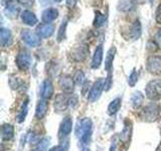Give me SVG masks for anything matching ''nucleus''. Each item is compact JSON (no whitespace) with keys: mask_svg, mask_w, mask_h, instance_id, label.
Masks as SVG:
<instances>
[{"mask_svg":"<svg viewBox=\"0 0 161 151\" xmlns=\"http://www.w3.org/2000/svg\"><path fill=\"white\" fill-rule=\"evenodd\" d=\"M28 113V100H26L25 102H23L21 108H20V111L18 112L17 116H16V120L18 123H22L24 122L25 118H26Z\"/></svg>","mask_w":161,"mask_h":151,"instance_id":"obj_27","label":"nucleus"},{"mask_svg":"<svg viewBox=\"0 0 161 151\" xmlns=\"http://www.w3.org/2000/svg\"><path fill=\"white\" fill-rule=\"evenodd\" d=\"M54 32V26L52 23H42L36 27V33L42 38H48Z\"/></svg>","mask_w":161,"mask_h":151,"instance_id":"obj_12","label":"nucleus"},{"mask_svg":"<svg viewBox=\"0 0 161 151\" xmlns=\"http://www.w3.org/2000/svg\"><path fill=\"white\" fill-rule=\"evenodd\" d=\"M58 85L60 89H62L64 93H73V91L75 89V81L74 78H72L69 75H64L60 77L58 81Z\"/></svg>","mask_w":161,"mask_h":151,"instance_id":"obj_9","label":"nucleus"},{"mask_svg":"<svg viewBox=\"0 0 161 151\" xmlns=\"http://www.w3.org/2000/svg\"><path fill=\"white\" fill-rule=\"evenodd\" d=\"M18 2H19L20 4L24 5V6L30 7V6H32V5H33L34 0H18Z\"/></svg>","mask_w":161,"mask_h":151,"instance_id":"obj_40","label":"nucleus"},{"mask_svg":"<svg viewBox=\"0 0 161 151\" xmlns=\"http://www.w3.org/2000/svg\"><path fill=\"white\" fill-rule=\"evenodd\" d=\"M53 1H54V2H62L63 0H53Z\"/></svg>","mask_w":161,"mask_h":151,"instance_id":"obj_43","label":"nucleus"},{"mask_svg":"<svg viewBox=\"0 0 161 151\" xmlns=\"http://www.w3.org/2000/svg\"><path fill=\"white\" fill-rule=\"evenodd\" d=\"M146 69L153 75H158L161 73V55H151L147 59Z\"/></svg>","mask_w":161,"mask_h":151,"instance_id":"obj_8","label":"nucleus"},{"mask_svg":"<svg viewBox=\"0 0 161 151\" xmlns=\"http://www.w3.org/2000/svg\"><path fill=\"white\" fill-rule=\"evenodd\" d=\"M20 17H21V20L24 24L28 25V26H34L35 24L37 23L38 19L36 17V15L34 14V12H32L31 10H23V11L20 13Z\"/></svg>","mask_w":161,"mask_h":151,"instance_id":"obj_13","label":"nucleus"},{"mask_svg":"<svg viewBox=\"0 0 161 151\" xmlns=\"http://www.w3.org/2000/svg\"><path fill=\"white\" fill-rule=\"evenodd\" d=\"M159 115H160L159 106L155 104H151L142 109V111L140 112V118L144 122H154V121H156L159 118Z\"/></svg>","mask_w":161,"mask_h":151,"instance_id":"obj_3","label":"nucleus"},{"mask_svg":"<svg viewBox=\"0 0 161 151\" xmlns=\"http://www.w3.org/2000/svg\"><path fill=\"white\" fill-rule=\"evenodd\" d=\"M68 146H64V144H60L58 146H53V148H50L48 151H67Z\"/></svg>","mask_w":161,"mask_h":151,"instance_id":"obj_38","label":"nucleus"},{"mask_svg":"<svg viewBox=\"0 0 161 151\" xmlns=\"http://www.w3.org/2000/svg\"><path fill=\"white\" fill-rule=\"evenodd\" d=\"M121 105H122V100H121V98L114 99L108 106V114L110 116H113L115 114H117L118 111L121 108Z\"/></svg>","mask_w":161,"mask_h":151,"instance_id":"obj_26","label":"nucleus"},{"mask_svg":"<svg viewBox=\"0 0 161 151\" xmlns=\"http://www.w3.org/2000/svg\"><path fill=\"white\" fill-rule=\"evenodd\" d=\"M92 120L90 118H83L78 121L77 125H75V133L80 141H82L83 144H88L91 140V136H92Z\"/></svg>","mask_w":161,"mask_h":151,"instance_id":"obj_1","label":"nucleus"},{"mask_svg":"<svg viewBox=\"0 0 161 151\" xmlns=\"http://www.w3.org/2000/svg\"><path fill=\"white\" fill-rule=\"evenodd\" d=\"M9 84H10V86H11L12 89H18L20 86H21V82H20L18 78L11 79V80H10Z\"/></svg>","mask_w":161,"mask_h":151,"instance_id":"obj_35","label":"nucleus"},{"mask_svg":"<svg viewBox=\"0 0 161 151\" xmlns=\"http://www.w3.org/2000/svg\"><path fill=\"white\" fill-rule=\"evenodd\" d=\"M103 90H105V79H99L94 83L93 87L91 88V91L88 96V100L90 102H96L102 94Z\"/></svg>","mask_w":161,"mask_h":151,"instance_id":"obj_5","label":"nucleus"},{"mask_svg":"<svg viewBox=\"0 0 161 151\" xmlns=\"http://www.w3.org/2000/svg\"><path fill=\"white\" fill-rule=\"evenodd\" d=\"M137 81H138V73L136 70H133L132 73L129 75L127 82H128L130 87H134V86L136 85V83H137Z\"/></svg>","mask_w":161,"mask_h":151,"instance_id":"obj_31","label":"nucleus"},{"mask_svg":"<svg viewBox=\"0 0 161 151\" xmlns=\"http://www.w3.org/2000/svg\"><path fill=\"white\" fill-rule=\"evenodd\" d=\"M135 8V0H120L117 9L121 12H130Z\"/></svg>","mask_w":161,"mask_h":151,"instance_id":"obj_23","label":"nucleus"},{"mask_svg":"<svg viewBox=\"0 0 161 151\" xmlns=\"http://www.w3.org/2000/svg\"><path fill=\"white\" fill-rule=\"evenodd\" d=\"M13 135H14V128L12 125L10 124H4L2 126V129H1V137L2 140H10L13 138Z\"/></svg>","mask_w":161,"mask_h":151,"instance_id":"obj_25","label":"nucleus"},{"mask_svg":"<svg viewBox=\"0 0 161 151\" xmlns=\"http://www.w3.org/2000/svg\"><path fill=\"white\" fill-rule=\"evenodd\" d=\"M21 39L23 42L31 48H36L40 44V37L36 32H32L29 29H23L21 31Z\"/></svg>","mask_w":161,"mask_h":151,"instance_id":"obj_7","label":"nucleus"},{"mask_svg":"<svg viewBox=\"0 0 161 151\" xmlns=\"http://www.w3.org/2000/svg\"><path fill=\"white\" fill-rule=\"evenodd\" d=\"M48 110V103L47 102V100H39L38 103L35 108V117L37 119H42L47 113Z\"/></svg>","mask_w":161,"mask_h":151,"instance_id":"obj_21","label":"nucleus"},{"mask_svg":"<svg viewBox=\"0 0 161 151\" xmlns=\"http://www.w3.org/2000/svg\"><path fill=\"white\" fill-rule=\"evenodd\" d=\"M78 0H65V4H67V7L69 9H73L75 6L77 5Z\"/></svg>","mask_w":161,"mask_h":151,"instance_id":"obj_39","label":"nucleus"},{"mask_svg":"<svg viewBox=\"0 0 161 151\" xmlns=\"http://www.w3.org/2000/svg\"><path fill=\"white\" fill-rule=\"evenodd\" d=\"M131 134H132V123L130 121L126 120L124 124V128L120 133V140L124 144H128L131 138Z\"/></svg>","mask_w":161,"mask_h":151,"instance_id":"obj_20","label":"nucleus"},{"mask_svg":"<svg viewBox=\"0 0 161 151\" xmlns=\"http://www.w3.org/2000/svg\"><path fill=\"white\" fill-rule=\"evenodd\" d=\"M154 39H155L156 44H157V47L161 48V29H158V31L155 33Z\"/></svg>","mask_w":161,"mask_h":151,"instance_id":"obj_37","label":"nucleus"},{"mask_svg":"<svg viewBox=\"0 0 161 151\" xmlns=\"http://www.w3.org/2000/svg\"><path fill=\"white\" fill-rule=\"evenodd\" d=\"M141 33H142V26H141V23L138 19H136L135 21L130 25L129 30H128V36L133 39H139L141 36Z\"/></svg>","mask_w":161,"mask_h":151,"instance_id":"obj_15","label":"nucleus"},{"mask_svg":"<svg viewBox=\"0 0 161 151\" xmlns=\"http://www.w3.org/2000/svg\"><path fill=\"white\" fill-rule=\"evenodd\" d=\"M116 53H117V49H116L115 47H112L107 53V55H106V59H105V70L107 72H111L113 68V62L115 59V55Z\"/></svg>","mask_w":161,"mask_h":151,"instance_id":"obj_22","label":"nucleus"},{"mask_svg":"<svg viewBox=\"0 0 161 151\" xmlns=\"http://www.w3.org/2000/svg\"><path fill=\"white\" fill-rule=\"evenodd\" d=\"M155 151H161V143L157 146V148H156V150Z\"/></svg>","mask_w":161,"mask_h":151,"instance_id":"obj_41","label":"nucleus"},{"mask_svg":"<svg viewBox=\"0 0 161 151\" xmlns=\"http://www.w3.org/2000/svg\"><path fill=\"white\" fill-rule=\"evenodd\" d=\"M155 21L157 22L158 24L161 25V3H159L157 8H156V11H155Z\"/></svg>","mask_w":161,"mask_h":151,"instance_id":"obj_33","label":"nucleus"},{"mask_svg":"<svg viewBox=\"0 0 161 151\" xmlns=\"http://www.w3.org/2000/svg\"><path fill=\"white\" fill-rule=\"evenodd\" d=\"M67 26H68V19L65 18L63 20L62 24L59 25L58 31V42H60L65 38V32H67Z\"/></svg>","mask_w":161,"mask_h":151,"instance_id":"obj_28","label":"nucleus"},{"mask_svg":"<svg viewBox=\"0 0 161 151\" xmlns=\"http://www.w3.org/2000/svg\"><path fill=\"white\" fill-rule=\"evenodd\" d=\"M106 21V16L99 11L96 12L95 14V19H94V26L96 27H101L105 24Z\"/></svg>","mask_w":161,"mask_h":151,"instance_id":"obj_29","label":"nucleus"},{"mask_svg":"<svg viewBox=\"0 0 161 151\" xmlns=\"http://www.w3.org/2000/svg\"><path fill=\"white\" fill-rule=\"evenodd\" d=\"M103 54H104V50L102 45H98L95 49V53L92 59V64H91V67L93 69H99L101 67V64L103 63Z\"/></svg>","mask_w":161,"mask_h":151,"instance_id":"obj_18","label":"nucleus"},{"mask_svg":"<svg viewBox=\"0 0 161 151\" xmlns=\"http://www.w3.org/2000/svg\"><path fill=\"white\" fill-rule=\"evenodd\" d=\"M145 95L151 101L161 100V80H151L145 87Z\"/></svg>","mask_w":161,"mask_h":151,"instance_id":"obj_2","label":"nucleus"},{"mask_svg":"<svg viewBox=\"0 0 161 151\" xmlns=\"http://www.w3.org/2000/svg\"><path fill=\"white\" fill-rule=\"evenodd\" d=\"M144 102V95L137 91V92H134L132 97H131V105L134 109H138L141 106L143 105Z\"/></svg>","mask_w":161,"mask_h":151,"instance_id":"obj_24","label":"nucleus"},{"mask_svg":"<svg viewBox=\"0 0 161 151\" xmlns=\"http://www.w3.org/2000/svg\"><path fill=\"white\" fill-rule=\"evenodd\" d=\"M69 107H72L73 109L75 108L78 106V97L77 96H73V97H70L69 99Z\"/></svg>","mask_w":161,"mask_h":151,"instance_id":"obj_36","label":"nucleus"},{"mask_svg":"<svg viewBox=\"0 0 161 151\" xmlns=\"http://www.w3.org/2000/svg\"><path fill=\"white\" fill-rule=\"evenodd\" d=\"M58 17V10L53 7L43 10V12L42 14V19L43 23H50Z\"/></svg>","mask_w":161,"mask_h":151,"instance_id":"obj_19","label":"nucleus"},{"mask_svg":"<svg viewBox=\"0 0 161 151\" xmlns=\"http://www.w3.org/2000/svg\"><path fill=\"white\" fill-rule=\"evenodd\" d=\"M80 151H91V150H90L89 148H84V149H82Z\"/></svg>","mask_w":161,"mask_h":151,"instance_id":"obj_42","label":"nucleus"},{"mask_svg":"<svg viewBox=\"0 0 161 151\" xmlns=\"http://www.w3.org/2000/svg\"><path fill=\"white\" fill-rule=\"evenodd\" d=\"M20 12V7L17 3H15L13 1H10L7 3V5L4 8V13L8 18L14 19L18 16V14Z\"/></svg>","mask_w":161,"mask_h":151,"instance_id":"obj_16","label":"nucleus"},{"mask_svg":"<svg viewBox=\"0 0 161 151\" xmlns=\"http://www.w3.org/2000/svg\"><path fill=\"white\" fill-rule=\"evenodd\" d=\"M13 37L10 29L2 27L0 29V43L2 48H8L12 44Z\"/></svg>","mask_w":161,"mask_h":151,"instance_id":"obj_14","label":"nucleus"},{"mask_svg":"<svg viewBox=\"0 0 161 151\" xmlns=\"http://www.w3.org/2000/svg\"><path fill=\"white\" fill-rule=\"evenodd\" d=\"M89 53V48L86 44H80L77 45L75 48H72L69 53V57L75 63H80L87 58Z\"/></svg>","mask_w":161,"mask_h":151,"instance_id":"obj_6","label":"nucleus"},{"mask_svg":"<svg viewBox=\"0 0 161 151\" xmlns=\"http://www.w3.org/2000/svg\"><path fill=\"white\" fill-rule=\"evenodd\" d=\"M73 130V121L70 119V117H65L62 123L59 125V130H58V137L59 138H64L68 135L70 134Z\"/></svg>","mask_w":161,"mask_h":151,"instance_id":"obj_11","label":"nucleus"},{"mask_svg":"<svg viewBox=\"0 0 161 151\" xmlns=\"http://www.w3.org/2000/svg\"><path fill=\"white\" fill-rule=\"evenodd\" d=\"M135 1H137V2H143L144 0H135Z\"/></svg>","mask_w":161,"mask_h":151,"instance_id":"obj_44","label":"nucleus"},{"mask_svg":"<svg viewBox=\"0 0 161 151\" xmlns=\"http://www.w3.org/2000/svg\"><path fill=\"white\" fill-rule=\"evenodd\" d=\"M15 63L20 70H27L31 64V55L26 50H20L16 55Z\"/></svg>","mask_w":161,"mask_h":151,"instance_id":"obj_4","label":"nucleus"},{"mask_svg":"<svg viewBox=\"0 0 161 151\" xmlns=\"http://www.w3.org/2000/svg\"><path fill=\"white\" fill-rule=\"evenodd\" d=\"M40 97L43 100H49L53 95V85L49 80H44L39 88Z\"/></svg>","mask_w":161,"mask_h":151,"instance_id":"obj_10","label":"nucleus"},{"mask_svg":"<svg viewBox=\"0 0 161 151\" xmlns=\"http://www.w3.org/2000/svg\"><path fill=\"white\" fill-rule=\"evenodd\" d=\"M112 75L109 73V76L105 79V91H109L112 87Z\"/></svg>","mask_w":161,"mask_h":151,"instance_id":"obj_34","label":"nucleus"},{"mask_svg":"<svg viewBox=\"0 0 161 151\" xmlns=\"http://www.w3.org/2000/svg\"><path fill=\"white\" fill-rule=\"evenodd\" d=\"M69 106V99L65 97L64 95L62 94H58L57 95L54 100V110L55 112L60 113V112H64V111L68 108Z\"/></svg>","mask_w":161,"mask_h":151,"instance_id":"obj_17","label":"nucleus"},{"mask_svg":"<svg viewBox=\"0 0 161 151\" xmlns=\"http://www.w3.org/2000/svg\"><path fill=\"white\" fill-rule=\"evenodd\" d=\"M74 81L75 84L82 85L85 82V74L82 72V70H77L75 74L74 75Z\"/></svg>","mask_w":161,"mask_h":151,"instance_id":"obj_32","label":"nucleus"},{"mask_svg":"<svg viewBox=\"0 0 161 151\" xmlns=\"http://www.w3.org/2000/svg\"><path fill=\"white\" fill-rule=\"evenodd\" d=\"M49 142H50V139L47 138V137H44L42 140H39L37 145H36L37 151H47V148H48V146H49V144H50Z\"/></svg>","mask_w":161,"mask_h":151,"instance_id":"obj_30","label":"nucleus"}]
</instances>
